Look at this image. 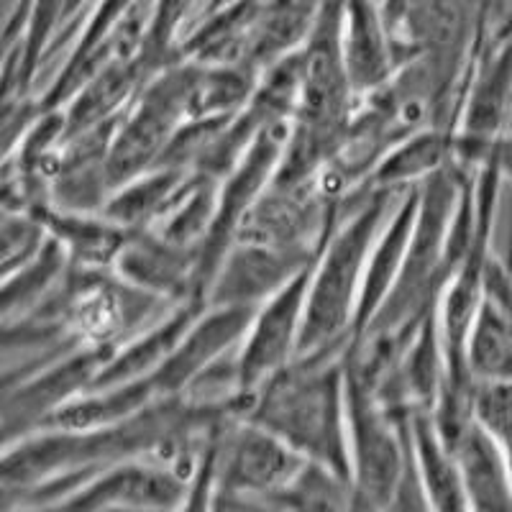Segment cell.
<instances>
[{"label": "cell", "instance_id": "obj_12", "mask_svg": "<svg viewBox=\"0 0 512 512\" xmlns=\"http://www.w3.org/2000/svg\"><path fill=\"white\" fill-rule=\"evenodd\" d=\"M113 269L126 282L167 303L205 300L198 282L200 251L164 239L152 228H134L128 233Z\"/></svg>", "mask_w": 512, "mask_h": 512}, {"label": "cell", "instance_id": "obj_10", "mask_svg": "<svg viewBox=\"0 0 512 512\" xmlns=\"http://www.w3.org/2000/svg\"><path fill=\"white\" fill-rule=\"evenodd\" d=\"M190 502V482L175 466L134 456L82 479L59 507L67 510H177Z\"/></svg>", "mask_w": 512, "mask_h": 512}, {"label": "cell", "instance_id": "obj_32", "mask_svg": "<svg viewBox=\"0 0 512 512\" xmlns=\"http://www.w3.org/2000/svg\"><path fill=\"white\" fill-rule=\"evenodd\" d=\"M512 21V0H505V13H502V21L495 26V29H502V26H507Z\"/></svg>", "mask_w": 512, "mask_h": 512}, {"label": "cell", "instance_id": "obj_21", "mask_svg": "<svg viewBox=\"0 0 512 512\" xmlns=\"http://www.w3.org/2000/svg\"><path fill=\"white\" fill-rule=\"evenodd\" d=\"M456 131L454 126H431L408 136L390 152L372 172L367 190L405 192L423 185L443 169L454 167Z\"/></svg>", "mask_w": 512, "mask_h": 512}, {"label": "cell", "instance_id": "obj_16", "mask_svg": "<svg viewBox=\"0 0 512 512\" xmlns=\"http://www.w3.org/2000/svg\"><path fill=\"white\" fill-rule=\"evenodd\" d=\"M418 200L420 185L400 192V198L395 200V208L390 210V216H387L377 241H374L367 262V274H364V287H361L359 308H356L354 338L367 331L369 323L382 310L384 300L395 290V282L402 272L405 256H408L410 239H413Z\"/></svg>", "mask_w": 512, "mask_h": 512}, {"label": "cell", "instance_id": "obj_30", "mask_svg": "<svg viewBox=\"0 0 512 512\" xmlns=\"http://www.w3.org/2000/svg\"><path fill=\"white\" fill-rule=\"evenodd\" d=\"M382 6H384V13H387V18H390V24L395 26L397 18H400L402 6H405V0H382Z\"/></svg>", "mask_w": 512, "mask_h": 512}, {"label": "cell", "instance_id": "obj_3", "mask_svg": "<svg viewBox=\"0 0 512 512\" xmlns=\"http://www.w3.org/2000/svg\"><path fill=\"white\" fill-rule=\"evenodd\" d=\"M346 408L354 507L408 510L428 507L410 451V415L392 413L351 367L346 354Z\"/></svg>", "mask_w": 512, "mask_h": 512}, {"label": "cell", "instance_id": "obj_7", "mask_svg": "<svg viewBox=\"0 0 512 512\" xmlns=\"http://www.w3.org/2000/svg\"><path fill=\"white\" fill-rule=\"evenodd\" d=\"M118 346L75 344L36 361L29 374L6 379L3 431L6 443L39 431L59 408L88 392Z\"/></svg>", "mask_w": 512, "mask_h": 512}, {"label": "cell", "instance_id": "obj_11", "mask_svg": "<svg viewBox=\"0 0 512 512\" xmlns=\"http://www.w3.org/2000/svg\"><path fill=\"white\" fill-rule=\"evenodd\" d=\"M254 308H236V305H208L200 318L182 336L177 349L164 359L162 367L152 372L154 387L162 400L187 397L190 390L208 372L236 356L241 338Z\"/></svg>", "mask_w": 512, "mask_h": 512}, {"label": "cell", "instance_id": "obj_6", "mask_svg": "<svg viewBox=\"0 0 512 512\" xmlns=\"http://www.w3.org/2000/svg\"><path fill=\"white\" fill-rule=\"evenodd\" d=\"M510 111L512 34H492L474 62L454 126V164L461 172L477 175L479 169L512 139L505 131Z\"/></svg>", "mask_w": 512, "mask_h": 512}, {"label": "cell", "instance_id": "obj_19", "mask_svg": "<svg viewBox=\"0 0 512 512\" xmlns=\"http://www.w3.org/2000/svg\"><path fill=\"white\" fill-rule=\"evenodd\" d=\"M469 510H512V477L502 448L477 418L451 443Z\"/></svg>", "mask_w": 512, "mask_h": 512}, {"label": "cell", "instance_id": "obj_18", "mask_svg": "<svg viewBox=\"0 0 512 512\" xmlns=\"http://www.w3.org/2000/svg\"><path fill=\"white\" fill-rule=\"evenodd\" d=\"M205 308H208L205 300H187V303L169 305L167 313L159 315L157 320H152L149 326L141 328L139 333H134L113 351L111 359L105 361V367L100 369L93 387L128 382V379H139L157 372Z\"/></svg>", "mask_w": 512, "mask_h": 512}, {"label": "cell", "instance_id": "obj_9", "mask_svg": "<svg viewBox=\"0 0 512 512\" xmlns=\"http://www.w3.org/2000/svg\"><path fill=\"white\" fill-rule=\"evenodd\" d=\"M310 272H300L285 287L269 295L251 313L249 328L236 351V384L239 395H249L269 377L285 369L300 351L305 305H308Z\"/></svg>", "mask_w": 512, "mask_h": 512}, {"label": "cell", "instance_id": "obj_26", "mask_svg": "<svg viewBox=\"0 0 512 512\" xmlns=\"http://www.w3.org/2000/svg\"><path fill=\"white\" fill-rule=\"evenodd\" d=\"M26 3V31L24 52H21V88L18 98H29L41 64L57 47V39L64 29L67 3L70 0H24ZM13 103V100H11Z\"/></svg>", "mask_w": 512, "mask_h": 512}, {"label": "cell", "instance_id": "obj_17", "mask_svg": "<svg viewBox=\"0 0 512 512\" xmlns=\"http://www.w3.org/2000/svg\"><path fill=\"white\" fill-rule=\"evenodd\" d=\"M141 6H144V0H93L85 26H80L72 39L70 54L64 59L62 70L41 93L39 111H54V108H64L70 103L72 95L85 85V80L103 62L105 44L126 24V18Z\"/></svg>", "mask_w": 512, "mask_h": 512}, {"label": "cell", "instance_id": "obj_1", "mask_svg": "<svg viewBox=\"0 0 512 512\" xmlns=\"http://www.w3.org/2000/svg\"><path fill=\"white\" fill-rule=\"evenodd\" d=\"M349 346L295 356L262 387L236 397V408L241 418L274 433L305 461L328 466L351 482L346 408Z\"/></svg>", "mask_w": 512, "mask_h": 512}, {"label": "cell", "instance_id": "obj_5", "mask_svg": "<svg viewBox=\"0 0 512 512\" xmlns=\"http://www.w3.org/2000/svg\"><path fill=\"white\" fill-rule=\"evenodd\" d=\"M192 64L175 59L146 82L116 126L108 152L113 190L159 167L169 144L190 121Z\"/></svg>", "mask_w": 512, "mask_h": 512}, {"label": "cell", "instance_id": "obj_25", "mask_svg": "<svg viewBox=\"0 0 512 512\" xmlns=\"http://www.w3.org/2000/svg\"><path fill=\"white\" fill-rule=\"evenodd\" d=\"M72 262L57 239L49 236L39 254L3 277V323L39 308L70 277Z\"/></svg>", "mask_w": 512, "mask_h": 512}, {"label": "cell", "instance_id": "obj_4", "mask_svg": "<svg viewBox=\"0 0 512 512\" xmlns=\"http://www.w3.org/2000/svg\"><path fill=\"white\" fill-rule=\"evenodd\" d=\"M492 8L495 0H405L395 24L402 54L448 90L464 93L479 52L495 34Z\"/></svg>", "mask_w": 512, "mask_h": 512}, {"label": "cell", "instance_id": "obj_28", "mask_svg": "<svg viewBox=\"0 0 512 512\" xmlns=\"http://www.w3.org/2000/svg\"><path fill=\"white\" fill-rule=\"evenodd\" d=\"M49 241L47 226L29 210H3V277L31 262Z\"/></svg>", "mask_w": 512, "mask_h": 512}, {"label": "cell", "instance_id": "obj_20", "mask_svg": "<svg viewBox=\"0 0 512 512\" xmlns=\"http://www.w3.org/2000/svg\"><path fill=\"white\" fill-rule=\"evenodd\" d=\"M47 226L49 236L62 244L70 256L72 267L80 269H113L128 239V228L118 226L103 213H80L62 210L54 205H41L31 210Z\"/></svg>", "mask_w": 512, "mask_h": 512}, {"label": "cell", "instance_id": "obj_14", "mask_svg": "<svg viewBox=\"0 0 512 512\" xmlns=\"http://www.w3.org/2000/svg\"><path fill=\"white\" fill-rule=\"evenodd\" d=\"M466 367L477 382H512V267L497 256L466 336Z\"/></svg>", "mask_w": 512, "mask_h": 512}, {"label": "cell", "instance_id": "obj_24", "mask_svg": "<svg viewBox=\"0 0 512 512\" xmlns=\"http://www.w3.org/2000/svg\"><path fill=\"white\" fill-rule=\"evenodd\" d=\"M190 177V169L159 164V167L116 187L105 203L103 216H108L128 231L152 228L167 213L169 205L175 203Z\"/></svg>", "mask_w": 512, "mask_h": 512}, {"label": "cell", "instance_id": "obj_2", "mask_svg": "<svg viewBox=\"0 0 512 512\" xmlns=\"http://www.w3.org/2000/svg\"><path fill=\"white\" fill-rule=\"evenodd\" d=\"M400 192L364 190L346 203L310 272L300 354L338 349L354 341L369 254Z\"/></svg>", "mask_w": 512, "mask_h": 512}, {"label": "cell", "instance_id": "obj_27", "mask_svg": "<svg viewBox=\"0 0 512 512\" xmlns=\"http://www.w3.org/2000/svg\"><path fill=\"white\" fill-rule=\"evenodd\" d=\"M198 8L200 0H152L144 36H141V54L154 67L164 70L167 64L180 59L177 49H180L182 29L190 13Z\"/></svg>", "mask_w": 512, "mask_h": 512}, {"label": "cell", "instance_id": "obj_13", "mask_svg": "<svg viewBox=\"0 0 512 512\" xmlns=\"http://www.w3.org/2000/svg\"><path fill=\"white\" fill-rule=\"evenodd\" d=\"M318 256L277 249L267 244L236 241L223 256L221 267L208 287V305L256 308L269 295L285 287L292 277L313 267Z\"/></svg>", "mask_w": 512, "mask_h": 512}, {"label": "cell", "instance_id": "obj_22", "mask_svg": "<svg viewBox=\"0 0 512 512\" xmlns=\"http://www.w3.org/2000/svg\"><path fill=\"white\" fill-rule=\"evenodd\" d=\"M410 451L415 474L431 510H469L461 482L459 461L433 423L431 410L410 413Z\"/></svg>", "mask_w": 512, "mask_h": 512}, {"label": "cell", "instance_id": "obj_15", "mask_svg": "<svg viewBox=\"0 0 512 512\" xmlns=\"http://www.w3.org/2000/svg\"><path fill=\"white\" fill-rule=\"evenodd\" d=\"M344 59L356 95L374 93L402 64V44L382 0H344Z\"/></svg>", "mask_w": 512, "mask_h": 512}, {"label": "cell", "instance_id": "obj_33", "mask_svg": "<svg viewBox=\"0 0 512 512\" xmlns=\"http://www.w3.org/2000/svg\"><path fill=\"white\" fill-rule=\"evenodd\" d=\"M495 34L497 36H507V34H512V21L507 26H502V29H495Z\"/></svg>", "mask_w": 512, "mask_h": 512}, {"label": "cell", "instance_id": "obj_29", "mask_svg": "<svg viewBox=\"0 0 512 512\" xmlns=\"http://www.w3.org/2000/svg\"><path fill=\"white\" fill-rule=\"evenodd\" d=\"M474 418L502 448L512 477V382H477Z\"/></svg>", "mask_w": 512, "mask_h": 512}, {"label": "cell", "instance_id": "obj_34", "mask_svg": "<svg viewBox=\"0 0 512 512\" xmlns=\"http://www.w3.org/2000/svg\"><path fill=\"white\" fill-rule=\"evenodd\" d=\"M200 6H203V0H200Z\"/></svg>", "mask_w": 512, "mask_h": 512}, {"label": "cell", "instance_id": "obj_23", "mask_svg": "<svg viewBox=\"0 0 512 512\" xmlns=\"http://www.w3.org/2000/svg\"><path fill=\"white\" fill-rule=\"evenodd\" d=\"M333 0H262L256 16L251 64L262 72L277 59L303 49Z\"/></svg>", "mask_w": 512, "mask_h": 512}, {"label": "cell", "instance_id": "obj_31", "mask_svg": "<svg viewBox=\"0 0 512 512\" xmlns=\"http://www.w3.org/2000/svg\"><path fill=\"white\" fill-rule=\"evenodd\" d=\"M228 3H236V0H203V6L198 8L200 11H208V8H218V6H228Z\"/></svg>", "mask_w": 512, "mask_h": 512}, {"label": "cell", "instance_id": "obj_8", "mask_svg": "<svg viewBox=\"0 0 512 512\" xmlns=\"http://www.w3.org/2000/svg\"><path fill=\"white\" fill-rule=\"evenodd\" d=\"M287 131H290V123L269 126L249 146V152L236 162V167L226 177H221L216 216H213V223H210L203 244H200L198 282L200 295L205 300H208L210 282L216 277L223 256L228 254V249L239 236L246 216H249L256 200L262 198L264 190L272 185L274 175H277V167H280L282 152H285L287 144Z\"/></svg>", "mask_w": 512, "mask_h": 512}]
</instances>
